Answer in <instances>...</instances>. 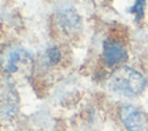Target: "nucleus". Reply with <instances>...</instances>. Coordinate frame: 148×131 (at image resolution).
<instances>
[{"label": "nucleus", "mask_w": 148, "mask_h": 131, "mask_svg": "<svg viewBox=\"0 0 148 131\" xmlns=\"http://www.w3.org/2000/svg\"><path fill=\"white\" fill-rule=\"evenodd\" d=\"M108 87L119 95L134 97L142 92L145 78L139 71L130 67H120L110 76Z\"/></svg>", "instance_id": "1"}, {"label": "nucleus", "mask_w": 148, "mask_h": 131, "mask_svg": "<svg viewBox=\"0 0 148 131\" xmlns=\"http://www.w3.org/2000/svg\"><path fill=\"white\" fill-rule=\"evenodd\" d=\"M0 66L12 76H28L34 66L32 55L22 47H14L0 56Z\"/></svg>", "instance_id": "2"}, {"label": "nucleus", "mask_w": 148, "mask_h": 131, "mask_svg": "<svg viewBox=\"0 0 148 131\" xmlns=\"http://www.w3.org/2000/svg\"><path fill=\"white\" fill-rule=\"evenodd\" d=\"M120 120L127 131H142L146 124L145 114L132 105H124L119 110Z\"/></svg>", "instance_id": "3"}, {"label": "nucleus", "mask_w": 148, "mask_h": 131, "mask_svg": "<svg viewBox=\"0 0 148 131\" xmlns=\"http://www.w3.org/2000/svg\"><path fill=\"white\" fill-rule=\"evenodd\" d=\"M103 56H104L105 63L109 67H112V66H116V64H118L125 60L126 51L119 43L108 40L104 43Z\"/></svg>", "instance_id": "4"}, {"label": "nucleus", "mask_w": 148, "mask_h": 131, "mask_svg": "<svg viewBox=\"0 0 148 131\" xmlns=\"http://www.w3.org/2000/svg\"><path fill=\"white\" fill-rule=\"evenodd\" d=\"M46 61L50 64H56L59 60H60V52L57 47H51L46 51V55H45Z\"/></svg>", "instance_id": "5"}, {"label": "nucleus", "mask_w": 148, "mask_h": 131, "mask_svg": "<svg viewBox=\"0 0 148 131\" xmlns=\"http://www.w3.org/2000/svg\"><path fill=\"white\" fill-rule=\"evenodd\" d=\"M145 10V0H135L133 7L131 8V13H133L136 16V20H140L143 16Z\"/></svg>", "instance_id": "6"}]
</instances>
